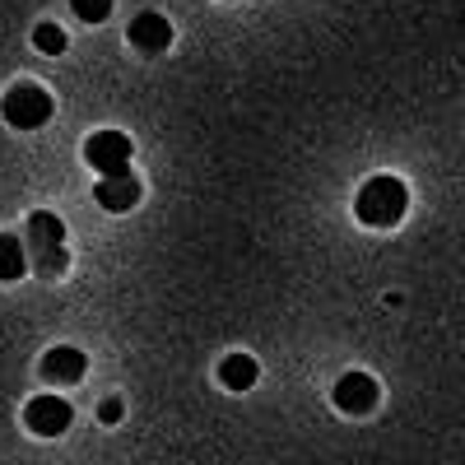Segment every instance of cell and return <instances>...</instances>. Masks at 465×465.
I'll return each mask as SVG.
<instances>
[{"label": "cell", "mask_w": 465, "mask_h": 465, "mask_svg": "<svg viewBox=\"0 0 465 465\" xmlns=\"http://www.w3.org/2000/svg\"><path fill=\"white\" fill-rule=\"evenodd\" d=\"M405 210H410V191H405V182L401 177H368L363 182V191L354 196V214H359V223H368V228H391V223H401L405 219Z\"/></svg>", "instance_id": "1"}, {"label": "cell", "mask_w": 465, "mask_h": 465, "mask_svg": "<svg viewBox=\"0 0 465 465\" xmlns=\"http://www.w3.org/2000/svg\"><path fill=\"white\" fill-rule=\"evenodd\" d=\"M28 261L37 265V275H61L70 265L65 252V223L52 210H37L28 214Z\"/></svg>", "instance_id": "2"}, {"label": "cell", "mask_w": 465, "mask_h": 465, "mask_svg": "<svg viewBox=\"0 0 465 465\" xmlns=\"http://www.w3.org/2000/svg\"><path fill=\"white\" fill-rule=\"evenodd\" d=\"M0 112H5V122L15 131H37V126L52 122V94L43 84L24 80V84H15L5 98H0Z\"/></svg>", "instance_id": "3"}, {"label": "cell", "mask_w": 465, "mask_h": 465, "mask_svg": "<svg viewBox=\"0 0 465 465\" xmlns=\"http://www.w3.org/2000/svg\"><path fill=\"white\" fill-rule=\"evenodd\" d=\"M131 153H135V144H131V135H122V131H94V135L84 140V159H89V168L103 173V177L126 173Z\"/></svg>", "instance_id": "4"}, {"label": "cell", "mask_w": 465, "mask_h": 465, "mask_svg": "<svg viewBox=\"0 0 465 465\" xmlns=\"http://www.w3.org/2000/svg\"><path fill=\"white\" fill-rule=\"evenodd\" d=\"M377 401H381V391H377V381H372L368 372H344V377L335 381V405H340L344 414H372Z\"/></svg>", "instance_id": "5"}, {"label": "cell", "mask_w": 465, "mask_h": 465, "mask_svg": "<svg viewBox=\"0 0 465 465\" xmlns=\"http://www.w3.org/2000/svg\"><path fill=\"white\" fill-rule=\"evenodd\" d=\"M24 423H28L37 438H56V433L70 429V401H61V396H37V401H28Z\"/></svg>", "instance_id": "6"}, {"label": "cell", "mask_w": 465, "mask_h": 465, "mask_svg": "<svg viewBox=\"0 0 465 465\" xmlns=\"http://www.w3.org/2000/svg\"><path fill=\"white\" fill-rule=\"evenodd\" d=\"M94 196H98V205L103 210H131L135 201H140V177L135 173H116V177H98V186H94Z\"/></svg>", "instance_id": "7"}, {"label": "cell", "mask_w": 465, "mask_h": 465, "mask_svg": "<svg viewBox=\"0 0 465 465\" xmlns=\"http://www.w3.org/2000/svg\"><path fill=\"white\" fill-rule=\"evenodd\" d=\"M131 43L140 47V52H163L168 43H173V24L163 19V15H135L131 19Z\"/></svg>", "instance_id": "8"}, {"label": "cell", "mask_w": 465, "mask_h": 465, "mask_svg": "<svg viewBox=\"0 0 465 465\" xmlns=\"http://www.w3.org/2000/svg\"><path fill=\"white\" fill-rule=\"evenodd\" d=\"M84 368H89V359L80 354V349H70V344H56V349H47V359H43V377H52V381H80L84 377Z\"/></svg>", "instance_id": "9"}, {"label": "cell", "mask_w": 465, "mask_h": 465, "mask_svg": "<svg viewBox=\"0 0 465 465\" xmlns=\"http://www.w3.org/2000/svg\"><path fill=\"white\" fill-rule=\"evenodd\" d=\"M256 377H261V363H256L252 354H228V359L219 363V381L228 386V391H252Z\"/></svg>", "instance_id": "10"}, {"label": "cell", "mask_w": 465, "mask_h": 465, "mask_svg": "<svg viewBox=\"0 0 465 465\" xmlns=\"http://www.w3.org/2000/svg\"><path fill=\"white\" fill-rule=\"evenodd\" d=\"M28 265V252L15 232H0V280H19Z\"/></svg>", "instance_id": "11"}, {"label": "cell", "mask_w": 465, "mask_h": 465, "mask_svg": "<svg viewBox=\"0 0 465 465\" xmlns=\"http://www.w3.org/2000/svg\"><path fill=\"white\" fill-rule=\"evenodd\" d=\"M33 47H37V52H47V56H61V52H65V28H56V24H37V28H33Z\"/></svg>", "instance_id": "12"}, {"label": "cell", "mask_w": 465, "mask_h": 465, "mask_svg": "<svg viewBox=\"0 0 465 465\" xmlns=\"http://www.w3.org/2000/svg\"><path fill=\"white\" fill-rule=\"evenodd\" d=\"M70 10L80 15L84 24H103L112 15V0H70Z\"/></svg>", "instance_id": "13"}, {"label": "cell", "mask_w": 465, "mask_h": 465, "mask_svg": "<svg viewBox=\"0 0 465 465\" xmlns=\"http://www.w3.org/2000/svg\"><path fill=\"white\" fill-rule=\"evenodd\" d=\"M122 414H126L122 401H103V405H98V419H103V423H122Z\"/></svg>", "instance_id": "14"}]
</instances>
